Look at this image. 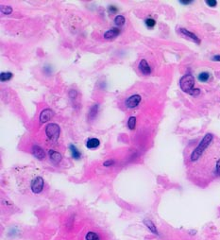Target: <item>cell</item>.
<instances>
[{
    "mask_svg": "<svg viewBox=\"0 0 220 240\" xmlns=\"http://www.w3.org/2000/svg\"><path fill=\"white\" fill-rule=\"evenodd\" d=\"M215 147L214 135L207 133L189 157L190 166L196 172L202 167V173H205V176H217L216 169L220 157L216 156L217 150L215 149Z\"/></svg>",
    "mask_w": 220,
    "mask_h": 240,
    "instance_id": "cell-1",
    "label": "cell"
},
{
    "mask_svg": "<svg viewBox=\"0 0 220 240\" xmlns=\"http://www.w3.org/2000/svg\"><path fill=\"white\" fill-rule=\"evenodd\" d=\"M195 85V78L191 74H186L179 81L180 89L185 93L190 94L194 89Z\"/></svg>",
    "mask_w": 220,
    "mask_h": 240,
    "instance_id": "cell-2",
    "label": "cell"
},
{
    "mask_svg": "<svg viewBox=\"0 0 220 240\" xmlns=\"http://www.w3.org/2000/svg\"><path fill=\"white\" fill-rule=\"evenodd\" d=\"M45 134L52 141H57L60 135V127L56 123H49L45 127Z\"/></svg>",
    "mask_w": 220,
    "mask_h": 240,
    "instance_id": "cell-3",
    "label": "cell"
},
{
    "mask_svg": "<svg viewBox=\"0 0 220 240\" xmlns=\"http://www.w3.org/2000/svg\"><path fill=\"white\" fill-rule=\"evenodd\" d=\"M44 179L40 176H38L31 181L30 188L34 194H40L44 189Z\"/></svg>",
    "mask_w": 220,
    "mask_h": 240,
    "instance_id": "cell-4",
    "label": "cell"
},
{
    "mask_svg": "<svg viewBox=\"0 0 220 240\" xmlns=\"http://www.w3.org/2000/svg\"><path fill=\"white\" fill-rule=\"evenodd\" d=\"M141 95H130V98L127 99L125 104H126V106L130 109H132V108H135L136 106H138L139 103L141 102Z\"/></svg>",
    "mask_w": 220,
    "mask_h": 240,
    "instance_id": "cell-5",
    "label": "cell"
},
{
    "mask_svg": "<svg viewBox=\"0 0 220 240\" xmlns=\"http://www.w3.org/2000/svg\"><path fill=\"white\" fill-rule=\"evenodd\" d=\"M54 116V112L51 109H44L40 113V122L45 123L49 121Z\"/></svg>",
    "mask_w": 220,
    "mask_h": 240,
    "instance_id": "cell-6",
    "label": "cell"
},
{
    "mask_svg": "<svg viewBox=\"0 0 220 240\" xmlns=\"http://www.w3.org/2000/svg\"><path fill=\"white\" fill-rule=\"evenodd\" d=\"M138 67H139V70L141 71V73L143 75H149L150 72H151L150 66H149V64L147 63V62L145 59H143V60L140 61Z\"/></svg>",
    "mask_w": 220,
    "mask_h": 240,
    "instance_id": "cell-7",
    "label": "cell"
},
{
    "mask_svg": "<svg viewBox=\"0 0 220 240\" xmlns=\"http://www.w3.org/2000/svg\"><path fill=\"white\" fill-rule=\"evenodd\" d=\"M32 153L34 157H36L38 160H44L45 158V153L44 151V149L42 148H40L39 146H33L32 148Z\"/></svg>",
    "mask_w": 220,
    "mask_h": 240,
    "instance_id": "cell-8",
    "label": "cell"
},
{
    "mask_svg": "<svg viewBox=\"0 0 220 240\" xmlns=\"http://www.w3.org/2000/svg\"><path fill=\"white\" fill-rule=\"evenodd\" d=\"M179 31H180L181 34H183L184 36H186V37L188 38V39L192 40L193 42H195V43H197V44H200V40L198 39V37H197L196 34H194V33H192V32L188 31L187 30H185V28H180Z\"/></svg>",
    "mask_w": 220,
    "mask_h": 240,
    "instance_id": "cell-9",
    "label": "cell"
},
{
    "mask_svg": "<svg viewBox=\"0 0 220 240\" xmlns=\"http://www.w3.org/2000/svg\"><path fill=\"white\" fill-rule=\"evenodd\" d=\"M120 34V30L119 28H115V27H113V28H111V30H109L108 31H106L104 33V38L105 39H113V38H115L117 37L118 35Z\"/></svg>",
    "mask_w": 220,
    "mask_h": 240,
    "instance_id": "cell-10",
    "label": "cell"
},
{
    "mask_svg": "<svg viewBox=\"0 0 220 240\" xmlns=\"http://www.w3.org/2000/svg\"><path fill=\"white\" fill-rule=\"evenodd\" d=\"M48 154H49V157H50V160L55 163V164H58V163H60L62 161V154L60 152L58 151H56V150H49L48 152Z\"/></svg>",
    "mask_w": 220,
    "mask_h": 240,
    "instance_id": "cell-11",
    "label": "cell"
},
{
    "mask_svg": "<svg viewBox=\"0 0 220 240\" xmlns=\"http://www.w3.org/2000/svg\"><path fill=\"white\" fill-rule=\"evenodd\" d=\"M99 145H100V141L98 138H90L87 140V143H86V147L90 149H97L99 147Z\"/></svg>",
    "mask_w": 220,
    "mask_h": 240,
    "instance_id": "cell-12",
    "label": "cell"
},
{
    "mask_svg": "<svg viewBox=\"0 0 220 240\" xmlns=\"http://www.w3.org/2000/svg\"><path fill=\"white\" fill-rule=\"evenodd\" d=\"M144 223H145V225L147 226V228L149 230V231H150L152 234L158 235V230H157L155 224L153 223L151 220H149V219H145V220H144Z\"/></svg>",
    "mask_w": 220,
    "mask_h": 240,
    "instance_id": "cell-13",
    "label": "cell"
},
{
    "mask_svg": "<svg viewBox=\"0 0 220 240\" xmlns=\"http://www.w3.org/2000/svg\"><path fill=\"white\" fill-rule=\"evenodd\" d=\"M69 149H70V151H71V154H72V157L76 160H79L80 159L81 157V153L79 151V149H76L74 145H70L69 146Z\"/></svg>",
    "mask_w": 220,
    "mask_h": 240,
    "instance_id": "cell-14",
    "label": "cell"
},
{
    "mask_svg": "<svg viewBox=\"0 0 220 240\" xmlns=\"http://www.w3.org/2000/svg\"><path fill=\"white\" fill-rule=\"evenodd\" d=\"M13 77V74L12 72H2L0 74V80H1L2 82H5V81H9L12 79Z\"/></svg>",
    "mask_w": 220,
    "mask_h": 240,
    "instance_id": "cell-15",
    "label": "cell"
},
{
    "mask_svg": "<svg viewBox=\"0 0 220 240\" xmlns=\"http://www.w3.org/2000/svg\"><path fill=\"white\" fill-rule=\"evenodd\" d=\"M125 22H126V19L123 15H117L115 18H114V24L118 27H121L123 25H125Z\"/></svg>",
    "mask_w": 220,
    "mask_h": 240,
    "instance_id": "cell-16",
    "label": "cell"
},
{
    "mask_svg": "<svg viewBox=\"0 0 220 240\" xmlns=\"http://www.w3.org/2000/svg\"><path fill=\"white\" fill-rule=\"evenodd\" d=\"M197 79L199 81H201V82H206L209 81L210 79V74L208 72H202V73H200L197 77Z\"/></svg>",
    "mask_w": 220,
    "mask_h": 240,
    "instance_id": "cell-17",
    "label": "cell"
},
{
    "mask_svg": "<svg viewBox=\"0 0 220 240\" xmlns=\"http://www.w3.org/2000/svg\"><path fill=\"white\" fill-rule=\"evenodd\" d=\"M86 240H99V236L97 233L94 232H89L85 236Z\"/></svg>",
    "mask_w": 220,
    "mask_h": 240,
    "instance_id": "cell-18",
    "label": "cell"
},
{
    "mask_svg": "<svg viewBox=\"0 0 220 240\" xmlns=\"http://www.w3.org/2000/svg\"><path fill=\"white\" fill-rule=\"evenodd\" d=\"M136 125V118L134 116H130L128 120V127L130 130H134Z\"/></svg>",
    "mask_w": 220,
    "mask_h": 240,
    "instance_id": "cell-19",
    "label": "cell"
},
{
    "mask_svg": "<svg viewBox=\"0 0 220 240\" xmlns=\"http://www.w3.org/2000/svg\"><path fill=\"white\" fill-rule=\"evenodd\" d=\"M12 13V8L11 6H1V13L9 15Z\"/></svg>",
    "mask_w": 220,
    "mask_h": 240,
    "instance_id": "cell-20",
    "label": "cell"
},
{
    "mask_svg": "<svg viewBox=\"0 0 220 240\" xmlns=\"http://www.w3.org/2000/svg\"><path fill=\"white\" fill-rule=\"evenodd\" d=\"M98 110V104H94V106L91 108V111H90V113H89V117L93 119L95 116H97Z\"/></svg>",
    "mask_w": 220,
    "mask_h": 240,
    "instance_id": "cell-21",
    "label": "cell"
},
{
    "mask_svg": "<svg viewBox=\"0 0 220 240\" xmlns=\"http://www.w3.org/2000/svg\"><path fill=\"white\" fill-rule=\"evenodd\" d=\"M145 24H146V26L148 28H153L156 25V21L154 20V19H152V18H147V19H146V20H145Z\"/></svg>",
    "mask_w": 220,
    "mask_h": 240,
    "instance_id": "cell-22",
    "label": "cell"
},
{
    "mask_svg": "<svg viewBox=\"0 0 220 240\" xmlns=\"http://www.w3.org/2000/svg\"><path fill=\"white\" fill-rule=\"evenodd\" d=\"M108 11L110 13L113 14V13H116L118 12V9L115 7V6H109V9H108Z\"/></svg>",
    "mask_w": 220,
    "mask_h": 240,
    "instance_id": "cell-23",
    "label": "cell"
},
{
    "mask_svg": "<svg viewBox=\"0 0 220 240\" xmlns=\"http://www.w3.org/2000/svg\"><path fill=\"white\" fill-rule=\"evenodd\" d=\"M206 4L209 6V7H216L217 5V2L215 1V0H207L206 1Z\"/></svg>",
    "mask_w": 220,
    "mask_h": 240,
    "instance_id": "cell-24",
    "label": "cell"
},
{
    "mask_svg": "<svg viewBox=\"0 0 220 240\" xmlns=\"http://www.w3.org/2000/svg\"><path fill=\"white\" fill-rule=\"evenodd\" d=\"M112 165H114V161H113V160H108V161H105V162L103 163V166H104V167H111V166H112Z\"/></svg>",
    "mask_w": 220,
    "mask_h": 240,
    "instance_id": "cell-25",
    "label": "cell"
},
{
    "mask_svg": "<svg viewBox=\"0 0 220 240\" xmlns=\"http://www.w3.org/2000/svg\"><path fill=\"white\" fill-rule=\"evenodd\" d=\"M76 95H78V92H76V90H70L69 91V97L71 99L76 98Z\"/></svg>",
    "mask_w": 220,
    "mask_h": 240,
    "instance_id": "cell-26",
    "label": "cell"
},
{
    "mask_svg": "<svg viewBox=\"0 0 220 240\" xmlns=\"http://www.w3.org/2000/svg\"><path fill=\"white\" fill-rule=\"evenodd\" d=\"M44 72L46 74V75H50V73L52 72L51 71V67L50 66H45L44 68Z\"/></svg>",
    "mask_w": 220,
    "mask_h": 240,
    "instance_id": "cell-27",
    "label": "cell"
},
{
    "mask_svg": "<svg viewBox=\"0 0 220 240\" xmlns=\"http://www.w3.org/2000/svg\"><path fill=\"white\" fill-rule=\"evenodd\" d=\"M199 93H200V91H199V89H193V91L190 93V95H199Z\"/></svg>",
    "mask_w": 220,
    "mask_h": 240,
    "instance_id": "cell-28",
    "label": "cell"
},
{
    "mask_svg": "<svg viewBox=\"0 0 220 240\" xmlns=\"http://www.w3.org/2000/svg\"><path fill=\"white\" fill-rule=\"evenodd\" d=\"M193 1H190V0H181V1H179L180 4H183V5H189L191 4Z\"/></svg>",
    "mask_w": 220,
    "mask_h": 240,
    "instance_id": "cell-29",
    "label": "cell"
},
{
    "mask_svg": "<svg viewBox=\"0 0 220 240\" xmlns=\"http://www.w3.org/2000/svg\"><path fill=\"white\" fill-rule=\"evenodd\" d=\"M213 61L215 62H220V56L219 55H215L213 57Z\"/></svg>",
    "mask_w": 220,
    "mask_h": 240,
    "instance_id": "cell-30",
    "label": "cell"
}]
</instances>
